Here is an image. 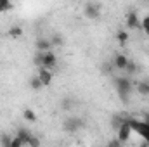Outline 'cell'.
<instances>
[{
    "label": "cell",
    "instance_id": "1",
    "mask_svg": "<svg viewBox=\"0 0 149 147\" xmlns=\"http://www.w3.org/2000/svg\"><path fill=\"white\" fill-rule=\"evenodd\" d=\"M114 88H116L120 99H121L123 102H127L128 95L132 94V81H130V78H127V76L116 78V80H114Z\"/></svg>",
    "mask_w": 149,
    "mask_h": 147
},
{
    "label": "cell",
    "instance_id": "2",
    "mask_svg": "<svg viewBox=\"0 0 149 147\" xmlns=\"http://www.w3.org/2000/svg\"><path fill=\"white\" fill-rule=\"evenodd\" d=\"M128 125H130V128H132L134 132H137V133L144 139L146 144H149V125L148 123H144L142 119H137V118H134V116H128Z\"/></svg>",
    "mask_w": 149,
    "mask_h": 147
},
{
    "label": "cell",
    "instance_id": "3",
    "mask_svg": "<svg viewBox=\"0 0 149 147\" xmlns=\"http://www.w3.org/2000/svg\"><path fill=\"white\" fill-rule=\"evenodd\" d=\"M63 128H64V132H68V133H74V132H78L80 128H83V119H81V118H76V116H71V118L64 119Z\"/></svg>",
    "mask_w": 149,
    "mask_h": 147
},
{
    "label": "cell",
    "instance_id": "4",
    "mask_svg": "<svg viewBox=\"0 0 149 147\" xmlns=\"http://www.w3.org/2000/svg\"><path fill=\"white\" fill-rule=\"evenodd\" d=\"M83 14H85V17H88V19H97V17L101 16V3H95V2L85 3Z\"/></svg>",
    "mask_w": 149,
    "mask_h": 147
},
{
    "label": "cell",
    "instance_id": "5",
    "mask_svg": "<svg viewBox=\"0 0 149 147\" xmlns=\"http://www.w3.org/2000/svg\"><path fill=\"white\" fill-rule=\"evenodd\" d=\"M130 133H132V128H130V125H128V116H127L125 123H123V125L120 126V130L116 132V139H118L121 144H125V142H128Z\"/></svg>",
    "mask_w": 149,
    "mask_h": 147
},
{
    "label": "cell",
    "instance_id": "6",
    "mask_svg": "<svg viewBox=\"0 0 149 147\" xmlns=\"http://www.w3.org/2000/svg\"><path fill=\"white\" fill-rule=\"evenodd\" d=\"M56 64H57V57H56V54L50 50V52H45V54H42V68L43 69H52V68H56Z\"/></svg>",
    "mask_w": 149,
    "mask_h": 147
},
{
    "label": "cell",
    "instance_id": "7",
    "mask_svg": "<svg viewBox=\"0 0 149 147\" xmlns=\"http://www.w3.org/2000/svg\"><path fill=\"white\" fill-rule=\"evenodd\" d=\"M128 61H130V59H128L127 55H123V54H114V55H113L111 64L114 66V69H121V71H125Z\"/></svg>",
    "mask_w": 149,
    "mask_h": 147
},
{
    "label": "cell",
    "instance_id": "8",
    "mask_svg": "<svg viewBox=\"0 0 149 147\" xmlns=\"http://www.w3.org/2000/svg\"><path fill=\"white\" fill-rule=\"evenodd\" d=\"M127 26H128L130 30H137V28H141V21H139V16H137L135 10H132V12L127 14Z\"/></svg>",
    "mask_w": 149,
    "mask_h": 147
},
{
    "label": "cell",
    "instance_id": "9",
    "mask_svg": "<svg viewBox=\"0 0 149 147\" xmlns=\"http://www.w3.org/2000/svg\"><path fill=\"white\" fill-rule=\"evenodd\" d=\"M38 80L42 81V85H43V87H49V85L52 83V73H50L49 69L40 68V69H38Z\"/></svg>",
    "mask_w": 149,
    "mask_h": 147
},
{
    "label": "cell",
    "instance_id": "10",
    "mask_svg": "<svg viewBox=\"0 0 149 147\" xmlns=\"http://www.w3.org/2000/svg\"><path fill=\"white\" fill-rule=\"evenodd\" d=\"M35 45H37V50L40 54L50 52V49H52V43H50V40H47V38H38Z\"/></svg>",
    "mask_w": 149,
    "mask_h": 147
},
{
    "label": "cell",
    "instance_id": "11",
    "mask_svg": "<svg viewBox=\"0 0 149 147\" xmlns=\"http://www.w3.org/2000/svg\"><path fill=\"white\" fill-rule=\"evenodd\" d=\"M125 119H127V114H114L111 118V128L114 132H118L120 130V126L125 123Z\"/></svg>",
    "mask_w": 149,
    "mask_h": 147
},
{
    "label": "cell",
    "instance_id": "12",
    "mask_svg": "<svg viewBox=\"0 0 149 147\" xmlns=\"http://www.w3.org/2000/svg\"><path fill=\"white\" fill-rule=\"evenodd\" d=\"M31 135H33V133H31L30 130H26V128H17V133H16V137H17L23 144H28V140H30Z\"/></svg>",
    "mask_w": 149,
    "mask_h": 147
},
{
    "label": "cell",
    "instance_id": "13",
    "mask_svg": "<svg viewBox=\"0 0 149 147\" xmlns=\"http://www.w3.org/2000/svg\"><path fill=\"white\" fill-rule=\"evenodd\" d=\"M137 92L142 97H149V80H142L137 83Z\"/></svg>",
    "mask_w": 149,
    "mask_h": 147
},
{
    "label": "cell",
    "instance_id": "14",
    "mask_svg": "<svg viewBox=\"0 0 149 147\" xmlns=\"http://www.w3.org/2000/svg\"><path fill=\"white\" fill-rule=\"evenodd\" d=\"M23 118H24V121H28V123H35V121H37V114H35V111L30 109V107H26V109L23 111Z\"/></svg>",
    "mask_w": 149,
    "mask_h": 147
},
{
    "label": "cell",
    "instance_id": "15",
    "mask_svg": "<svg viewBox=\"0 0 149 147\" xmlns=\"http://www.w3.org/2000/svg\"><path fill=\"white\" fill-rule=\"evenodd\" d=\"M116 42L120 43V45H127V42H128V33L127 31H118L116 33Z\"/></svg>",
    "mask_w": 149,
    "mask_h": 147
},
{
    "label": "cell",
    "instance_id": "16",
    "mask_svg": "<svg viewBox=\"0 0 149 147\" xmlns=\"http://www.w3.org/2000/svg\"><path fill=\"white\" fill-rule=\"evenodd\" d=\"M10 144H12V137L7 135V133H2V135H0V146L2 147H10Z\"/></svg>",
    "mask_w": 149,
    "mask_h": 147
},
{
    "label": "cell",
    "instance_id": "17",
    "mask_svg": "<svg viewBox=\"0 0 149 147\" xmlns=\"http://www.w3.org/2000/svg\"><path fill=\"white\" fill-rule=\"evenodd\" d=\"M21 35H23V28H21V26H12V28L9 30V37L19 38Z\"/></svg>",
    "mask_w": 149,
    "mask_h": 147
},
{
    "label": "cell",
    "instance_id": "18",
    "mask_svg": "<svg viewBox=\"0 0 149 147\" xmlns=\"http://www.w3.org/2000/svg\"><path fill=\"white\" fill-rule=\"evenodd\" d=\"M137 69H139V68H137V64H135L134 61H128V64H127L125 71H127L128 74H135V73H137Z\"/></svg>",
    "mask_w": 149,
    "mask_h": 147
},
{
    "label": "cell",
    "instance_id": "19",
    "mask_svg": "<svg viewBox=\"0 0 149 147\" xmlns=\"http://www.w3.org/2000/svg\"><path fill=\"white\" fill-rule=\"evenodd\" d=\"M30 87H31L33 90H40L43 85H42V81L38 80V76H35V78H31V80H30Z\"/></svg>",
    "mask_w": 149,
    "mask_h": 147
},
{
    "label": "cell",
    "instance_id": "20",
    "mask_svg": "<svg viewBox=\"0 0 149 147\" xmlns=\"http://www.w3.org/2000/svg\"><path fill=\"white\" fill-rule=\"evenodd\" d=\"M12 9V3L9 0H0V12H7Z\"/></svg>",
    "mask_w": 149,
    "mask_h": 147
},
{
    "label": "cell",
    "instance_id": "21",
    "mask_svg": "<svg viewBox=\"0 0 149 147\" xmlns=\"http://www.w3.org/2000/svg\"><path fill=\"white\" fill-rule=\"evenodd\" d=\"M61 107H63L64 111H71V107H73V101H71V99H68V97H66V99H63Z\"/></svg>",
    "mask_w": 149,
    "mask_h": 147
},
{
    "label": "cell",
    "instance_id": "22",
    "mask_svg": "<svg viewBox=\"0 0 149 147\" xmlns=\"http://www.w3.org/2000/svg\"><path fill=\"white\" fill-rule=\"evenodd\" d=\"M141 30H144V33L149 37V16H146V17L141 21Z\"/></svg>",
    "mask_w": 149,
    "mask_h": 147
},
{
    "label": "cell",
    "instance_id": "23",
    "mask_svg": "<svg viewBox=\"0 0 149 147\" xmlns=\"http://www.w3.org/2000/svg\"><path fill=\"white\" fill-rule=\"evenodd\" d=\"M50 43L52 45H63L64 43V38L61 37V35H54V37L50 38Z\"/></svg>",
    "mask_w": 149,
    "mask_h": 147
},
{
    "label": "cell",
    "instance_id": "24",
    "mask_svg": "<svg viewBox=\"0 0 149 147\" xmlns=\"http://www.w3.org/2000/svg\"><path fill=\"white\" fill-rule=\"evenodd\" d=\"M28 146L30 147H40V140H38L37 135H31L30 140H28Z\"/></svg>",
    "mask_w": 149,
    "mask_h": 147
},
{
    "label": "cell",
    "instance_id": "25",
    "mask_svg": "<svg viewBox=\"0 0 149 147\" xmlns=\"http://www.w3.org/2000/svg\"><path fill=\"white\" fill-rule=\"evenodd\" d=\"M101 69H102V73H104V74H109V73L113 71V69H114V66H113L111 62H106V64H104V66H102Z\"/></svg>",
    "mask_w": 149,
    "mask_h": 147
},
{
    "label": "cell",
    "instance_id": "26",
    "mask_svg": "<svg viewBox=\"0 0 149 147\" xmlns=\"http://www.w3.org/2000/svg\"><path fill=\"white\" fill-rule=\"evenodd\" d=\"M106 147H123V144H121V142L114 137V139H111V140L108 142V146H106Z\"/></svg>",
    "mask_w": 149,
    "mask_h": 147
},
{
    "label": "cell",
    "instance_id": "27",
    "mask_svg": "<svg viewBox=\"0 0 149 147\" xmlns=\"http://www.w3.org/2000/svg\"><path fill=\"white\" fill-rule=\"evenodd\" d=\"M24 144L17 139V137H12V144H10V147H23Z\"/></svg>",
    "mask_w": 149,
    "mask_h": 147
},
{
    "label": "cell",
    "instance_id": "28",
    "mask_svg": "<svg viewBox=\"0 0 149 147\" xmlns=\"http://www.w3.org/2000/svg\"><path fill=\"white\" fill-rule=\"evenodd\" d=\"M139 147H149V144H146V142H142V144H141Z\"/></svg>",
    "mask_w": 149,
    "mask_h": 147
}]
</instances>
